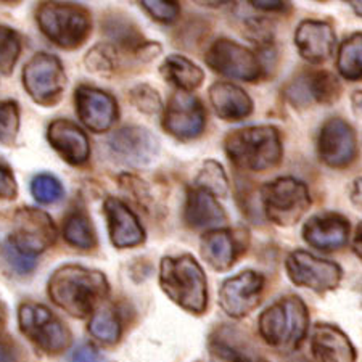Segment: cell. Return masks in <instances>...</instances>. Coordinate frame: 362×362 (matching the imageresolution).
Wrapping results in <instances>:
<instances>
[{"instance_id":"obj_37","label":"cell","mask_w":362,"mask_h":362,"mask_svg":"<svg viewBox=\"0 0 362 362\" xmlns=\"http://www.w3.org/2000/svg\"><path fill=\"white\" fill-rule=\"evenodd\" d=\"M131 103L145 115H156L163 110L161 95L148 84H137L129 92Z\"/></svg>"},{"instance_id":"obj_26","label":"cell","mask_w":362,"mask_h":362,"mask_svg":"<svg viewBox=\"0 0 362 362\" xmlns=\"http://www.w3.org/2000/svg\"><path fill=\"white\" fill-rule=\"evenodd\" d=\"M311 349L316 362H356L358 358L348 335L330 324L314 327Z\"/></svg>"},{"instance_id":"obj_39","label":"cell","mask_w":362,"mask_h":362,"mask_svg":"<svg viewBox=\"0 0 362 362\" xmlns=\"http://www.w3.org/2000/svg\"><path fill=\"white\" fill-rule=\"evenodd\" d=\"M2 253H4L5 261L8 262L11 269L21 274V276H26V274H31L34 269H36L37 266L36 258H34V256L20 253L18 250L11 247V243L8 240L4 243Z\"/></svg>"},{"instance_id":"obj_20","label":"cell","mask_w":362,"mask_h":362,"mask_svg":"<svg viewBox=\"0 0 362 362\" xmlns=\"http://www.w3.org/2000/svg\"><path fill=\"white\" fill-rule=\"evenodd\" d=\"M103 214L107 219L110 240L115 245V248H134L145 242V229L140 224L136 213L119 198H105Z\"/></svg>"},{"instance_id":"obj_2","label":"cell","mask_w":362,"mask_h":362,"mask_svg":"<svg viewBox=\"0 0 362 362\" xmlns=\"http://www.w3.org/2000/svg\"><path fill=\"white\" fill-rule=\"evenodd\" d=\"M224 150L232 165L251 173H266L277 168L284 158V144L276 126H247L229 132Z\"/></svg>"},{"instance_id":"obj_35","label":"cell","mask_w":362,"mask_h":362,"mask_svg":"<svg viewBox=\"0 0 362 362\" xmlns=\"http://www.w3.org/2000/svg\"><path fill=\"white\" fill-rule=\"evenodd\" d=\"M20 132V107L15 100H0V145H15Z\"/></svg>"},{"instance_id":"obj_17","label":"cell","mask_w":362,"mask_h":362,"mask_svg":"<svg viewBox=\"0 0 362 362\" xmlns=\"http://www.w3.org/2000/svg\"><path fill=\"white\" fill-rule=\"evenodd\" d=\"M76 113L87 129L107 132L119 118V107L113 95L93 86L81 84L74 92Z\"/></svg>"},{"instance_id":"obj_21","label":"cell","mask_w":362,"mask_h":362,"mask_svg":"<svg viewBox=\"0 0 362 362\" xmlns=\"http://www.w3.org/2000/svg\"><path fill=\"white\" fill-rule=\"evenodd\" d=\"M50 147L71 166H83L90 158V142L76 122L60 118L52 121L47 129Z\"/></svg>"},{"instance_id":"obj_6","label":"cell","mask_w":362,"mask_h":362,"mask_svg":"<svg viewBox=\"0 0 362 362\" xmlns=\"http://www.w3.org/2000/svg\"><path fill=\"white\" fill-rule=\"evenodd\" d=\"M261 206L266 218L280 227L295 226L311 208L308 185L296 177H279L261 187Z\"/></svg>"},{"instance_id":"obj_28","label":"cell","mask_w":362,"mask_h":362,"mask_svg":"<svg viewBox=\"0 0 362 362\" xmlns=\"http://www.w3.org/2000/svg\"><path fill=\"white\" fill-rule=\"evenodd\" d=\"M161 76L180 92H194L203 84V69L184 55H168L160 66Z\"/></svg>"},{"instance_id":"obj_45","label":"cell","mask_w":362,"mask_h":362,"mask_svg":"<svg viewBox=\"0 0 362 362\" xmlns=\"http://www.w3.org/2000/svg\"><path fill=\"white\" fill-rule=\"evenodd\" d=\"M5 324H7V309H5V305L0 301V335H2V330Z\"/></svg>"},{"instance_id":"obj_36","label":"cell","mask_w":362,"mask_h":362,"mask_svg":"<svg viewBox=\"0 0 362 362\" xmlns=\"http://www.w3.org/2000/svg\"><path fill=\"white\" fill-rule=\"evenodd\" d=\"M31 194L40 204L58 203L65 195V189L60 180L52 174H37L31 180Z\"/></svg>"},{"instance_id":"obj_12","label":"cell","mask_w":362,"mask_h":362,"mask_svg":"<svg viewBox=\"0 0 362 362\" xmlns=\"http://www.w3.org/2000/svg\"><path fill=\"white\" fill-rule=\"evenodd\" d=\"M113 160L122 166H150L160 155V140L144 126H124L107 140Z\"/></svg>"},{"instance_id":"obj_25","label":"cell","mask_w":362,"mask_h":362,"mask_svg":"<svg viewBox=\"0 0 362 362\" xmlns=\"http://www.w3.org/2000/svg\"><path fill=\"white\" fill-rule=\"evenodd\" d=\"M184 221L194 230H213L226 223L227 214L218 198L194 185L187 190Z\"/></svg>"},{"instance_id":"obj_14","label":"cell","mask_w":362,"mask_h":362,"mask_svg":"<svg viewBox=\"0 0 362 362\" xmlns=\"http://www.w3.org/2000/svg\"><path fill=\"white\" fill-rule=\"evenodd\" d=\"M161 126L177 140H195L206 127V110L194 93L179 90L168 100Z\"/></svg>"},{"instance_id":"obj_43","label":"cell","mask_w":362,"mask_h":362,"mask_svg":"<svg viewBox=\"0 0 362 362\" xmlns=\"http://www.w3.org/2000/svg\"><path fill=\"white\" fill-rule=\"evenodd\" d=\"M255 8H258L261 11H284L285 8H288L290 5L288 2H280V0H256V2H250Z\"/></svg>"},{"instance_id":"obj_3","label":"cell","mask_w":362,"mask_h":362,"mask_svg":"<svg viewBox=\"0 0 362 362\" xmlns=\"http://www.w3.org/2000/svg\"><path fill=\"white\" fill-rule=\"evenodd\" d=\"M160 287L185 311L203 314L208 306V282L200 262L189 253L165 256L160 262Z\"/></svg>"},{"instance_id":"obj_22","label":"cell","mask_w":362,"mask_h":362,"mask_svg":"<svg viewBox=\"0 0 362 362\" xmlns=\"http://www.w3.org/2000/svg\"><path fill=\"white\" fill-rule=\"evenodd\" d=\"M337 36L334 26L320 20H305L295 31L298 54L313 65H320L334 55Z\"/></svg>"},{"instance_id":"obj_13","label":"cell","mask_w":362,"mask_h":362,"mask_svg":"<svg viewBox=\"0 0 362 362\" xmlns=\"http://www.w3.org/2000/svg\"><path fill=\"white\" fill-rule=\"evenodd\" d=\"M284 95L296 108L332 105L341 95V84L335 74L325 69H306L288 81Z\"/></svg>"},{"instance_id":"obj_11","label":"cell","mask_w":362,"mask_h":362,"mask_svg":"<svg viewBox=\"0 0 362 362\" xmlns=\"http://www.w3.org/2000/svg\"><path fill=\"white\" fill-rule=\"evenodd\" d=\"M285 269L296 287L309 288L316 293L335 290L341 282L343 271L334 261L322 259L305 250H295L285 261Z\"/></svg>"},{"instance_id":"obj_4","label":"cell","mask_w":362,"mask_h":362,"mask_svg":"<svg viewBox=\"0 0 362 362\" xmlns=\"http://www.w3.org/2000/svg\"><path fill=\"white\" fill-rule=\"evenodd\" d=\"M309 311L300 296L287 295L261 313L258 330L262 340L279 351H295L305 341Z\"/></svg>"},{"instance_id":"obj_34","label":"cell","mask_w":362,"mask_h":362,"mask_svg":"<svg viewBox=\"0 0 362 362\" xmlns=\"http://www.w3.org/2000/svg\"><path fill=\"white\" fill-rule=\"evenodd\" d=\"M21 49L20 34L15 29L0 25V73L5 76L13 73V68L21 55Z\"/></svg>"},{"instance_id":"obj_30","label":"cell","mask_w":362,"mask_h":362,"mask_svg":"<svg viewBox=\"0 0 362 362\" xmlns=\"http://www.w3.org/2000/svg\"><path fill=\"white\" fill-rule=\"evenodd\" d=\"M338 73L346 81H361L362 76V34L354 33L343 40L337 58Z\"/></svg>"},{"instance_id":"obj_32","label":"cell","mask_w":362,"mask_h":362,"mask_svg":"<svg viewBox=\"0 0 362 362\" xmlns=\"http://www.w3.org/2000/svg\"><path fill=\"white\" fill-rule=\"evenodd\" d=\"M122 52L110 42L93 45L84 57V63L90 73L98 76H112L121 66Z\"/></svg>"},{"instance_id":"obj_8","label":"cell","mask_w":362,"mask_h":362,"mask_svg":"<svg viewBox=\"0 0 362 362\" xmlns=\"http://www.w3.org/2000/svg\"><path fill=\"white\" fill-rule=\"evenodd\" d=\"M23 86L40 107H55L66 87V73L60 58L39 52L23 68Z\"/></svg>"},{"instance_id":"obj_23","label":"cell","mask_w":362,"mask_h":362,"mask_svg":"<svg viewBox=\"0 0 362 362\" xmlns=\"http://www.w3.org/2000/svg\"><path fill=\"white\" fill-rule=\"evenodd\" d=\"M242 235H237L230 229H213L203 233L200 242L202 258L214 271H229L237 259L245 253L247 243L242 242Z\"/></svg>"},{"instance_id":"obj_5","label":"cell","mask_w":362,"mask_h":362,"mask_svg":"<svg viewBox=\"0 0 362 362\" xmlns=\"http://www.w3.org/2000/svg\"><path fill=\"white\" fill-rule=\"evenodd\" d=\"M36 21L44 36L65 50L79 49L92 33L89 10L78 4H40Z\"/></svg>"},{"instance_id":"obj_38","label":"cell","mask_w":362,"mask_h":362,"mask_svg":"<svg viewBox=\"0 0 362 362\" xmlns=\"http://www.w3.org/2000/svg\"><path fill=\"white\" fill-rule=\"evenodd\" d=\"M140 5H142V8L147 11L151 18L163 23V25L174 23L180 15L179 4L171 2V0H142Z\"/></svg>"},{"instance_id":"obj_10","label":"cell","mask_w":362,"mask_h":362,"mask_svg":"<svg viewBox=\"0 0 362 362\" xmlns=\"http://www.w3.org/2000/svg\"><path fill=\"white\" fill-rule=\"evenodd\" d=\"M58 232L54 219L42 209L20 208L13 216V229L8 237L11 247L23 255L34 256L54 247Z\"/></svg>"},{"instance_id":"obj_7","label":"cell","mask_w":362,"mask_h":362,"mask_svg":"<svg viewBox=\"0 0 362 362\" xmlns=\"http://www.w3.org/2000/svg\"><path fill=\"white\" fill-rule=\"evenodd\" d=\"M21 334L47 354H60L71 344V332L49 308L26 301L18 309Z\"/></svg>"},{"instance_id":"obj_44","label":"cell","mask_w":362,"mask_h":362,"mask_svg":"<svg viewBox=\"0 0 362 362\" xmlns=\"http://www.w3.org/2000/svg\"><path fill=\"white\" fill-rule=\"evenodd\" d=\"M353 250H354V253L358 255L359 258H361V224L358 226V230H356L354 243H353Z\"/></svg>"},{"instance_id":"obj_42","label":"cell","mask_w":362,"mask_h":362,"mask_svg":"<svg viewBox=\"0 0 362 362\" xmlns=\"http://www.w3.org/2000/svg\"><path fill=\"white\" fill-rule=\"evenodd\" d=\"M20 346L10 337L0 335V362H20Z\"/></svg>"},{"instance_id":"obj_24","label":"cell","mask_w":362,"mask_h":362,"mask_svg":"<svg viewBox=\"0 0 362 362\" xmlns=\"http://www.w3.org/2000/svg\"><path fill=\"white\" fill-rule=\"evenodd\" d=\"M208 348L216 362H262L258 349L240 330L221 325L209 335Z\"/></svg>"},{"instance_id":"obj_1","label":"cell","mask_w":362,"mask_h":362,"mask_svg":"<svg viewBox=\"0 0 362 362\" xmlns=\"http://www.w3.org/2000/svg\"><path fill=\"white\" fill-rule=\"evenodd\" d=\"M47 290L54 305L69 316L86 319L92 316L108 296L110 284L100 271L66 264L52 274Z\"/></svg>"},{"instance_id":"obj_15","label":"cell","mask_w":362,"mask_h":362,"mask_svg":"<svg viewBox=\"0 0 362 362\" xmlns=\"http://www.w3.org/2000/svg\"><path fill=\"white\" fill-rule=\"evenodd\" d=\"M266 279L261 272L242 271L227 279L219 290V305L227 316L243 319L259 306Z\"/></svg>"},{"instance_id":"obj_27","label":"cell","mask_w":362,"mask_h":362,"mask_svg":"<svg viewBox=\"0 0 362 362\" xmlns=\"http://www.w3.org/2000/svg\"><path fill=\"white\" fill-rule=\"evenodd\" d=\"M209 102L216 115L224 121H242L253 113V100L242 87L232 83H214L209 87Z\"/></svg>"},{"instance_id":"obj_29","label":"cell","mask_w":362,"mask_h":362,"mask_svg":"<svg viewBox=\"0 0 362 362\" xmlns=\"http://www.w3.org/2000/svg\"><path fill=\"white\" fill-rule=\"evenodd\" d=\"M63 238L71 247L90 251L97 247V232L83 206L71 208L63 219Z\"/></svg>"},{"instance_id":"obj_16","label":"cell","mask_w":362,"mask_h":362,"mask_svg":"<svg viewBox=\"0 0 362 362\" xmlns=\"http://www.w3.org/2000/svg\"><path fill=\"white\" fill-rule=\"evenodd\" d=\"M319 160L334 169L348 168L358 156V137L353 126L341 118L327 119L317 137Z\"/></svg>"},{"instance_id":"obj_18","label":"cell","mask_w":362,"mask_h":362,"mask_svg":"<svg viewBox=\"0 0 362 362\" xmlns=\"http://www.w3.org/2000/svg\"><path fill=\"white\" fill-rule=\"evenodd\" d=\"M103 33L110 39V44L139 62H150L161 54V45L145 39L136 23L122 15L108 16L103 23Z\"/></svg>"},{"instance_id":"obj_31","label":"cell","mask_w":362,"mask_h":362,"mask_svg":"<svg viewBox=\"0 0 362 362\" xmlns=\"http://www.w3.org/2000/svg\"><path fill=\"white\" fill-rule=\"evenodd\" d=\"M90 335L103 344H116L122 335V325L113 309L98 308L89 320Z\"/></svg>"},{"instance_id":"obj_41","label":"cell","mask_w":362,"mask_h":362,"mask_svg":"<svg viewBox=\"0 0 362 362\" xmlns=\"http://www.w3.org/2000/svg\"><path fill=\"white\" fill-rule=\"evenodd\" d=\"M68 362H108V359L93 344L83 343L73 349Z\"/></svg>"},{"instance_id":"obj_9","label":"cell","mask_w":362,"mask_h":362,"mask_svg":"<svg viewBox=\"0 0 362 362\" xmlns=\"http://www.w3.org/2000/svg\"><path fill=\"white\" fill-rule=\"evenodd\" d=\"M204 62L214 73L245 83H255L264 74L256 52L226 37L214 40L208 47Z\"/></svg>"},{"instance_id":"obj_40","label":"cell","mask_w":362,"mask_h":362,"mask_svg":"<svg viewBox=\"0 0 362 362\" xmlns=\"http://www.w3.org/2000/svg\"><path fill=\"white\" fill-rule=\"evenodd\" d=\"M18 197V184L13 171L7 163L0 160V198L2 200H15Z\"/></svg>"},{"instance_id":"obj_33","label":"cell","mask_w":362,"mask_h":362,"mask_svg":"<svg viewBox=\"0 0 362 362\" xmlns=\"http://www.w3.org/2000/svg\"><path fill=\"white\" fill-rule=\"evenodd\" d=\"M195 187L202 189L216 198H224L229 195V179L221 163L206 160L195 179Z\"/></svg>"},{"instance_id":"obj_19","label":"cell","mask_w":362,"mask_h":362,"mask_svg":"<svg viewBox=\"0 0 362 362\" xmlns=\"http://www.w3.org/2000/svg\"><path fill=\"white\" fill-rule=\"evenodd\" d=\"M348 218L340 213L324 211L311 216L303 226V238L309 247L319 251H337L349 240Z\"/></svg>"}]
</instances>
